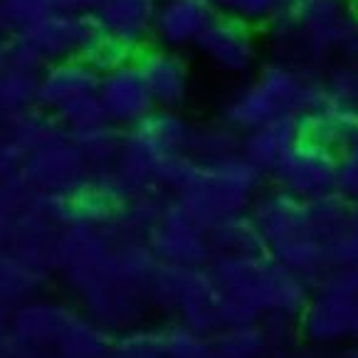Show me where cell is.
Returning <instances> with one entry per match:
<instances>
[{
  "label": "cell",
  "instance_id": "cell-14",
  "mask_svg": "<svg viewBox=\"0 0 358 358\" xmlns=\"http://www.w3.org/2000/svg\"><path fill=\"white\" fill-rule=\"evenodd\" d=\"M146 85L156 101V109L180 111L190 99L193 90V72L183 52L148 45L143 52L136 55Z\"/></svg>",
  "mask_w": 358,
  "mask_h": 358
},
{
  "label": "cell",
  "instance_id": "cell-20",
  "mask_svg": "<svg viewBox=\"0 0 358 358\" xmlns=\"http://www.w3.org/2000/svg\"><path fill=\"white\" fill-rule=\"evenodd\" d=\"M203 358H272L264 324L227 327L210 334Z\"/></svg>",
  "mask_w": 358,
  "mask_h": 358
},
{
  "label": "cell",
  "instance_id": "cell-11",
  "mask_svg": "<svg viewBox=\"0 0 358 358\" xmlns=\"http://www.w3.org/2000/svg\"><path fill=\"white\" fill-rule=\"evenodd\" d=\"M17 32H22L35 45L48 64L69 57L90 59L96 45L106 37L94 15H72V13H50L48 17Z\"/></svg>",
  "mask_w": 358,
  "mask_h": 358
},
{
  "label": "cell",
  "instance_id": "cell-37",
  "mask_svg": "<svg viewBox=\"0 0 358 358\" xmlns=\"http://www.w3.org/2000/svg\"><path fill=\"white\" fill-rule=\"evenodd\" d=\"M99 6V0H59V13L72 15H92Z\"/></svg>",
  "mask_w": 358,
  "mask_h": 358
},
{
  "label": "cell",
  "instance_id": "cell-19",
  "mask_svg": "<svg viewBox=\"0 0 358 358\" xmlns=\"http://www.w3.org/2000/svg\"><path fill=\"white\" fill-rule=\"evenodd\" d=\"M299 122L306 138L338 153L358 146V109L329 96V92L299 116Z\"/></svg>",
  "mask_w": 358,
  "mask_h": 358
},
{
  "label": "cell",
  "instance_id": "cell-3",
  "mask_svg": "<svg viewBox=\"0 0 358 358\" xmlns=\"http://www.w3.org/2000/svg\"><path fill=\"white\" fill-rule=\"evenodd\" d=\"M208 267L220 294L252 306L262 316L287 314L299 319L311 296V282L269 252L215 255Z\"/></svg>",
  "mask_w": 358,
  "mask_h": 358
},
{
  "label": "cell",
  "instance_id": "cell-10",
  "mask_svg": "<svg viewBox=\"0 0 358 358\" xmlns=\"http://www.w3.org/2000/svg\"><path fill=\"white\" fill-rule=\"evenodd\" d=\"M146 243L161 262L208 267L213 259L208 232L195 222V217L185 210L178 198H171L166 203L158 222L146 232Z\"/></svg>",
  "mask_w": 358,
  "mask_h": 358
},
{
  "label": "cell",
  "instance_id": "cell-36",
  "mask_svg": "<svg viewBox=\"0 0 358 358\" xmlns=\"http://www.w3.org/2000/svg\"><path fill=\"white\" fill-rule=\"evenodd\" d=\"M324 277L331 280L336 287H341L343 292H348V294H353L358 299V264L346 267V269H329Z\"/></svg>",
  "mask_w": 358,
  "mask_h": 358
},
{
  "label": "cell",
  "instance_id": "cell-32",
  "mask_svg": "<svg viewBox=\"0 0 358 358\" xmlns=\"http://www.w3.org/2000/svg\"><path fill=\"white\" fill-rule=\"evenodd\" d=\"M208 336L193 331L185 324L164 331V351L166 358H203L206 356Z\"/></svg>",
  "mask_w": 358,
  "mask_h": 358
},
{
  "label": "cell",
  "instance_id": "cell-9",
  "mask_svg": "<svg viewBox=\"0 0 358 358\" xmlns=\"http://www.w3.org/2000/svg\"><path fill=\"white\" fill-rule=\"evenodd\" d=\"M336 169L338 151L304 136L282 161L280 169L269 176V180L306 203L336 190Z\"/></svg>",
  "mask_w": 358,
  "mask_h": 358
},
{
  "label": "cell",
  "instance_id": "cell-45",
  "mask_svg": "<svg viewBox=\"0 0 358 358\" xmlns=\"http://www.w3.org/2000/svg\"><path fill=\"white\" fill-rule=\"evenodd\" d=\"M356 341H358V334H356Z\"/></svg>",
  "mask_w": 358,
  "mask_h": 358
},
{
  "label": "cell",
  "instance_id": "cell-26",
  "mask_svg": "<svg viewBox=\"0 0 358 358\" xmlns=\"http://www.w3.org/2000/svg\"><path fill=\"white\" fill-rule=\"evenodd\" d=\"M306 210H309L311 227L327 243V240H331L336 232H341L348 225V220L353 215V203L334 190V193H327L322 198L306 201Z\"/></svg>",
  "mask_w": 358,
  "mask_h": 358
},
{
  "label": "cell",
  "instance_id": "cell-44",
  "mask_svg": "<svg viewBox=\"0 0 358 358\" xmlns=\"http://www.w3.org/2000/svg\"><path fill=\"white\" fill-rule=\"evenodd\" d=\"M104 358H119V356H116V353H114V348H111V353H106Z\"/></svg>",
  "mask_w": 358,
  "mask_h": 358
},
{
  "label": "cell",
  "instance_id": "cell-4",
  "mask_svg": "<svg viewBox=\"0 0 358 358\" xmlns=\"http://www.w3.org/2000/svg\"><path fill=\"white\" fill-rule=\"evenodd\" d=\"M255 225L262 235L264 252L301 274L314 285L329 272L327 243L311 227L306 203L277 185L262 188L250 206Z\"/></svg>",
  "mask_w": 358,
  "mask_h": 358
},
{
  "label": "cell",
  "instance_id": "cell-22",
  "mask_svg": "<svg viewBox=\"0 0 358 358\" xmlns=\"http://www.w3.org/2000/svg\"><path fill=\"white\" fill-rule=\"evenodd\" d=\"M206 232L213 250V257L215 255H237V252H264L262 235H259L250 213L215 222Z\"/></svg>",
  "mask_w": 358,
  "mask_h": 358
},
{
  "label": "cell",
  "instance_id": "cell-43",
  "mask_svg": "<svg viewBox=\"0 0 358 358\" xmlns=\"http://www.w3.org/2000/svg\"><path fill=\"white\" fill-rule=\"evenodd\" d=\"M8 257H10V250H8V248H0V269L6 267Z\"/></svg>",
  "mask_w": 358,
  "mask_h": 358
},
{
  "label": "cell",
  "instance_id": "cell-25",
  "mask_svg": "<svg viewBox=\"0 0 358 358\" xmlns=\"http://www.w3.org/2000/svg\"><path fill=\"white\" fill-rule=\"evenodd\" d=\"M45 269L25 262V259L10 255L6 267L0 269V296L10 309L35 299L37 289L43 287Z\"/></svg>",
  "mask_w": 358,
  "mask_h": 358
},
{
  "label": "cell",
  "instance_id": "cell-24",
  "mask_svg": "<svg viewBox=\"0 0 358 358\" xmlns=\"http://www.w3.org/2000/svg\"><path fill=\"white\" fill-rule=\"evenodd\" d=\"M124 131L127 129L116 127L114 122L96 124V127L82 129V131L69 134L72 141L79 146V151L85 153V158L92 164V169H109L116 164V156L122 151Z\"/></svg>",
  "mask_w": 358,
  "mask_h": 358
},
{
  "label": "cell",
  "instance_id": "cell-27",
  "mask_svg": "<svg viewBox=\"0 0 358 358\" xmlns=\"http://www.w3.org/2000/svg\"><path fill=\"white\" fill-rule=\"evenodd\" d=\"M217 15L237 17L255 27H264L280 15L289 0H208Z\"/></svg>",
  "mask_w": 358,
  "mask_h": 358
},
{
  "label": "cell",
  "instance_id": "cell-16",
  "mask_svg": "<svg viewBox=\"0 0 358 358\" xmlns=\"http://www.w3.org/2000/svg\"><path fill=\"white\" fill-rule=\"evenodd\" d=\"M215 15V8L208 0H158L153 45L176 52L195 48Z\"/></svg>",
  "mask_w": 358,
  "mask_h": 358
},
{
  "label": "cell",
  "instance_id": "cell-18",
  "mask_svg": "<svg viewBox=\"0 0 358 358\" xmlns=\"http://www.w3.org/2000/svg\"><path fill=\"white\" fill-rule=\"evenodd\" d=\"M72 316L74 311L64 304L30 299L13 309L8 324H10V336L22 346H30L35 351H50L57 346L62 331L72 322Z\"/></svg>",
  "mask_w": 358,
  "mask_h": 358
},
{
  "label": "cell",
  "instance_id": "cell-28",
  "mask_svg": "<svg viewBox=\"0 0 358 358\" xmlns=\"http://www.w3.org/2000/svg\"><path fill=\"white\" fill-rule=\"evenodd\" d=\"M37 77L40 74L0 67V109H27V106H35Z\"/></svg>",
  "mask_w": 358,
  "mask_h": 358
},
{
  "label": "cell",
  "instance_id": "cell-8",
  "mask_svg": "<svg viewBox=\"0 0 358 358\" xmlns=\"http://www.w3.org/2000/svg\"><path fill=\"white\" fill-rule=\"evenodd\" d=\"M299 334L314 346H336L358 334V299L331 280L311 285V296L299 314Z\"/></svg>",
  "mask_w": 358,
  "mask_h": 358
},
{
  "label": "cell",
  "instance_id": "cell-35",
  "mask_svg": "<svg viewBox=\"0 0 358 358\" xmlns=\"http://www.w3.org/2000/svg\"><path fill=\"white\" fill-rule=\"evenodd\" d=\"M25 158H27L25 148L17 146L15 141H3L0 138V183H8V180L17 178L22 173Z\"/></svg>",
  "mask_w": 358,
  "mask_h": 358
},
{
  "label": "cell",
  "instance_id": "cell-29",
  "mask_svg": "<svg viewBox=\"0 0 358 358\" xmlns=\"http://www.w3.org/2000/svg\"><path fill=\"white\" fill-rule=\"evenodd\" d=\"M114 353L119 358H166L164 331H124L114 341Z\"/></svg>",
  "mask_w": 358,
  "mask_h": 358
},
{
  "label": "cell",
  "instance_id": "cell-39",
  "mask_svg": "<svg viewBox=\"0 0 358 358\" xmlns=\"http://www.w3.org/2000/svg\"><path fill=\"white\" fill-rule=\"evenodd\" d=\"M277 358H324V356L319 351H314V348H289V351H285Z\"/></svg>",
  "mask_w": 358,
  "mask_h": 358
},
{
  "label": "cell",
  "instance_id": "cell-1",
  "mask_svg": "<svg viewBox=\"0 0 358 358\" xmlns=\"http://www.w3.org/2000/svg\"><path fill=\"white\" fill-rule=\"evenodd\" d=\"M264 52L306 72L358 62V0H289L262 27Z\"/></svg>",
  "mask_w": 358,
  "mask_h": 358
},
{
  "label": "cell",
  "instance_id": "cell-23",
  "mask_svg": "<svg viewBox=\"0 0 358 358\" xmlns=\"http://www.w3.org/2000/svg\"><path fill=\"white\" fill-rule=\"evenodd\" d=\"M240 143H243V134L217 119L213 124H193L188 153L198 164H215L222 158L237 156Z\"/></svg>",
  "mask_w": 358,
  "mask_h": 358
},
{
  "label": "cell",
  "instance_id": "cell-31",
  "mask_svg": "<svg viewBox=\"0 0 358 358\" xmlns=\"http://www.w3.org/2000/svg\"><path fill=\"white\" fill-rule=\"evenodd\" d=\"M43 55L37 52L35 45L27 40L22 32H13L6 40V52H3V67L20 69V72H32L40 74L45 69Z\"/></svg>",
  "mask_w": 358,
  "mask_h": 358
},
{
  "label": "cell",
  "instance_id": "cell-6",
  "mask_svg": "<svg viewBox=\"0 0 358 358\" xmlns=\"http://www.w3.org/2000/svg\"><path fill=\"white\" fill-rule=\"evenodd\" d=\"M193 50L201 55L208 67L235 82L252 77L267 55L259 27L227 15L213 17Z\"/></svg>",
  "mask_w": 358,
  "mask_h": 358
},
{
  "label": "cell",
  "instance_id": "cell-33",
  "mask_svg": "<svg viewBox=\"0 0 358 358\" xmlns=\"http://www.w3.org/2000/svg\"><path fill=\"white\" fill-rule=\"evenodd\" d=\"M3 3H6L13 32L43 20L50 13H59V0H3Z\"/></svg>",
  "mask_w": 358,
  "mask_h": 358
},
{
  "label": "cell",
  "instance_id": "cell-12",
  "mask_svg": "<svg viewBox=\"0 0 358 358\" xmlns=\"http://www.w3.org/2000/svg\"><path fill=\"white\" fill-rule=\"evenodd\" d=\"M101 72L85 57H69L45 64L37 77L35 106L45 114L57 116L59 111L99 94Z\"/></svg>",
  "mask_w": 358,
  "mask_h": 358
},
{
  "label": "cell",
  "instance_id": "cell-42",
  "mask_svg": "<svg viewBox=\"0 0 358 358\" xmlns=\"http://www.w3.org/2000/svg\"><path fill=\"white\" fill-rule=\"evenodd\" d=\"M338 358H358V343H356V346H351V348H346V351H343Z\"/></svg>",
  "mask_w": 358,
  "mask_h": 358
},
{
  "label": "cell",
  "instance_id": "cell-17",
  "mask_svg": "<svg viewBox=\"0 0 358 358\" xmlns=\"http://www.w3.org/2000/svg\"><path fill=\"white\" fill-rule=\"evenodd\" d=\"M301 138L304 131H301L299 116H277L272 122H264L262 127L245 131L240 153L264 178H269Z\"/></svg>",
  "mask_w": 358,
  "mask_h": 358
},
{
  "label": "cell",
  "instance_id": "cell-34",
  "mask_svg": "<svg viewBox=\"0 0 358 358\" xmlns=\"http://www.w3.org/2000/svg\"><path fill=\"white\" fill-rule=\"evenodd\" d=\"M336 193H341L351 203H358V146L338 153Z\"/></svg>",
  "mask_w": 358,
  "mask_h": 358
},
{
  "label": "cell",
  "instance_id": "cell-41",
  "mask_svg": "<svg viewBox=\"0 0 358 358\" xmlns=\"http://www.w3.org/2000/svg\"><path fill=\"white\" fill-rule=\"evenodd\" d=\"M10 322V306L3 301V296H0V331H3V327Z\"/></svg>",
  "mask_w": 358,
  "mask_h": 358
},
{
  "label": "cell",
  "instance_id": "cell-21",
  "mask_svg": "<svg viewBox=\"0 0 358 358\" xmlns=\"http://www.w3.org/2000/svg\"><path fill=\"white\" fill-rule=\"evenodd\" d=\"M114 341L109 336V329H104L99 322H94L92 316H79L74 314L72 322L59 336L57 346H55V356L57 358H104L111 353Z\"/></svg>",
  "mask_w": 358,
  "mask_h": 358
},
{
  "label": "cell",
  "instance_id": "cell-5",
  "mask_svg": "<svg viewBox=\"0 0 358 358\" xmlns=\"http://www.w3.org/2000/svg\"><path fill=\"white\" fill-rule=\"evenodd\" d=\"M264 188V176L245 161L243 153L215 164H201L195 178L180 190L178 198L195 222L208 230L227 217L245 215Z\"/></svg>",
  "mask_w": 358,
  "mask_h": 358
},
{
  "label": "cell",
  "instance_id": "cell-13",
  "mask_svg": "<svg viewBox=\"0 0 358 358\" xmlns=\"http://www.w3.org/2000/svg\"><path fill=\"white\" fill-rule=\"evenodd\" d=\"M99 99L106 109V116L122 129L136 127L156 111V101L136 57L101 72Z\"/></svg>",
  "mask_w": 358,
  "mask_h": 358
},
{
  "label": "cell",
  "instance_id": "cell-2",
  "mask_svg": "<svg viewBox=\"0 0 358 358\" xmlns=\"http://www.w3.org/2000/svg\"><path fill=\"white\" fill-rule=\"evenodd\" d=\"M324 94L322 74L267 57L252 77L243 79L222 99L217 119L245 134L277 116H301Z\"/></svg>",
  "mask_w": 358,
  "mask_h": 358
},
{
  "label": "cell",
  "instance_id": "cell-38",
  "mask_svg": "<svg viewBox=\"0 0 358 358\" xmlns=\"http://www.w3.org/2000/svg\"><path fill=\"white\" fill-rule=\"evenodd\" d=\"M13 220L15 215H10L8 210L0 208V248H8V240H10V230H13Z\"/></svg>",
  "mask_w": 358,
  "mask_h": 358
},
{
  "label": "cell",
  "instance_id": "cell-7",
  "mask_svg": "<svg viewBox=\"0 0 358 358\" xmlns=\"http://www.w3.org/2000/svg\"><path fill=\"white\" fill-rule=\"evenodd\" d=\"M92 176L94 169L67 131L32 148L22 166V178L35 193L43 195L74 193L85 188Z\"/></svg>",
  "mask_w": 358,
  "mask_h": 358
},
{
  "label": "cell",
  "instance_id": "cell-30",
  "mask_svg": "<svg viewBox=\"0 0 358 358\" xmlns=\"http://www.w3.org/2000/svg\"><path fill=\"white\" fill-rule=\"evenodd\" d=\"M55 119H57L59 127H62L67 134H74V131H82V129L96 127V124L111 122L109 116H106V109H104V104H101L99 94L90 96V99H85V101H79V104L69 106V109H64V111H59Z\"/></svg>",
  "mask_w": 358,
  "mask_h": 358
},
{
  "label": "cell",
  "instance_id": "cell-40",
  "mask_svg": "<svg viewBox=\"0 0 358 358\" xmlns=\"http://www.w3.org/2000/svg\"><path fill=\"white\" fill-rule=\"evenodd\" d=\"M0 35H3V37L13 35V25H10V17H8L6 3H3V0H0Z\"/></svg>",
  "mask_w": 358,
  "mask_h": 358
},
{
  "label": "cell",
  "instance_id": "cell-15",
  "mask_svg": "<svg viewBox=\"0 0 358 358\" xmlns=\"http://www.w3.org/2000/svg\"><path fill=\"white\" fill-rule=\"evenodd\" d=\"M158 0H99L92 13L104 35L122 45L127 52L138 55L153 45V20Z\"/></svg>",
  "mask_w": 358,
  "mask_h": 358
}]
</instances>
